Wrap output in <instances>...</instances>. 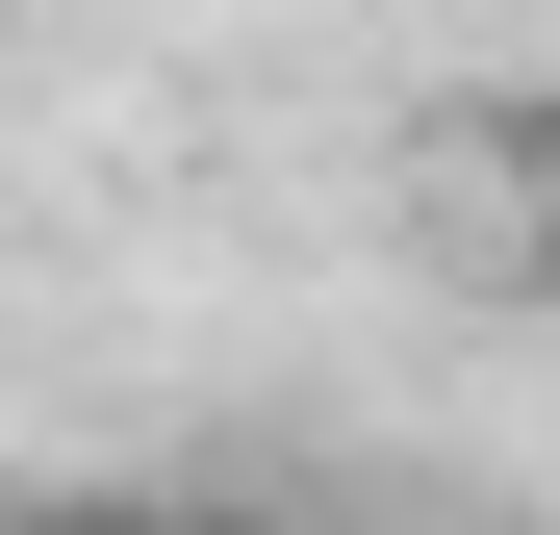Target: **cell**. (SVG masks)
<instances>
[{"mask_svg": "<svg viewBox=\"0 0 560 535\" xmlns=\"http://www.w3.org/2000/svg\"><path fill=\"white\" fill-rule=\"evenodd\" d=\"M0 535H205V510H153V485H77V510H0Z\"/></svg>", "mask_w": 560, "mask_h": 535, "instance_id": "6da1fadb", "label": "cell"}, {"mask_svg": "<svg viewBox=\"0 0 560 535\" xmlns=\"http://www.w3.org/2000/svg\"><path fill=\"white\" fill-rule=\"evenodd\" d=\"M535 306H560V153H535Z\"/></svg>", "mask_w": 560, "mask_h": 535, "instance_id": "7a4b0ae2", "label": "cell"}, {"mask_svg": "<svg viewBox=\"0 0 560 535\" xmlns=\"http://www.w3.org/2000/svg\"><path fill=\"white\" fill-rule=\"evenodd\" d=\"M205 535H357V510H205Z\"/></svg>", "mask_w": 560, "mask_h": 535, "instance_id": "3957f363", "label": "cell"}]
</instances>
